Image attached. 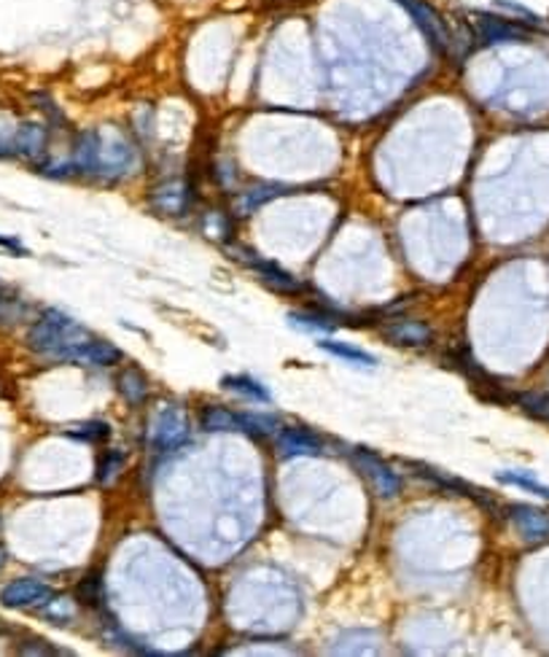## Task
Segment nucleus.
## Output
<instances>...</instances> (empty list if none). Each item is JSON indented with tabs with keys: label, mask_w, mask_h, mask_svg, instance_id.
Instances as JSON below:
<instances>
[{
	"label": "nucleus",
	"mask_w": 549,
	"mask_h": 657,
	"mask_svg": "<svg viewBox=\"0 0 549 657\" xmlns=\"http://www.w3.org/2000/svg\"><path fill=\"white\" fill-rule=\"evenodd\" d=\"M78 598H82V602L89 604V606L100 604V598H103V582H100L98 574L87 577V580L78 585Z\"/></svg>",
	"instance_id": "obj_20"
},
{
	"label": "nucleus",
	"mask_w": 549,
	"mask_h": 657,
	"mask_svg": "<svg viewBox=\"0 0 549 657\" xmlns=\"http://www.w3.org/2000/svg\"><path fill=\"white\" fill-rule=\"evenodd\" d=\"M321 348L326 350V354L337 356V359L350 361V364L355 367H375L377 359L372 354H366V350L353 348V345H345V343H334V339H324V343H319Z\"/></svg>",
	"instance_id": "obj_15"
},
{
	"label": "nucleus",
	"mask_w": 549,
	"mask_h": 657,
	"mask_svg": "<svg viewBox=\"0 0 549 657\" xmlns=\"http://www.w3.org/2000/svg\"><path fill=\"white\" fill-rule=\"evenodd\" d=\"M124 463H127V458H124V453L122 450H105L103 456H100V461H98V474H95V478H98V483L100 485H111L113 480L118 478V474L124 472Z\"/></svg>",
	"instance_id": "obj_18"
},
{
	"label": "nucleus",
	"mask_w": 549,
	"mask_h": 657,
	"mask_svg": "<svg viewBox=\"0 0 549 657\" xmlns=\"http://www.w3.org/2000/svg\"><path fill=\"white\" fill-rule=\"evenodd\" d=\"M509 520L514 523L517 534L531 545L549 540V512H545V509L531 507V504H512Z\"/></svg>",
	"instance_id": "obj_5"
},
{
	"label": "nucleus",
	"mask_w": 549,
	"mask_h": 657,
	"mask_svg": "<svg viewBox=\"0 0 549 657\" xmlns=\"http://www.w3.org/2000/svg\"><path fill=\"white\" fill-rule=\"evenodd\" d=\"M383 337L390 345H399V348H423V345L434 343V328L423 321H394V324L383 326Z\"/></svg>",
	"instance_id": "obj_9"
},
{
	"label": "nucleus",
	"mask_w": 549,
	"mask_h": 657,
	"mask_svg": "<svg viewBox=\"0 0 549 657\" xmlns=\"http://www.w3.org/2000/svg\"><path fill=\"white\" fill-rule=\"evenodd\" d=\"M118 391H122L124 399L138 405V401H144L146 394H149V381H146L138 370H124L122 377H118Z\"/></svg>",
	"instance_id": "obj_17"
},
{
	"label": "nucleus",
	"mask_w": 549,
	"mask_h": 657,
	"mask_svg": "<svg viewBox=\"0 0 549 657\" xmlns=\"http://www.w3.org/2000/svg\"><path fill=\"white\" fill-rule=\"evenodd\" d=\"M224 388L232 391V394H240L246 396V399H253V401H270V391L264 388L262 383L253 381V377L248 375H235V377H224Z\"/></svg>",
	"instance_id": "obj_16"
},
{
	"label": "nucleus",
	"mask_w": 549,
	"mask_h": 657,
	"mask_svg": "<svg viewBox=\"0 0 549 657\" xmlns=\"http://www.w3.org/2000/svg\"><path fill=\"white\" fill-rule=\"evenodd\" d=\"M22 655H57V649L47 647V642L41 639H33V642H25V647H20Z\"/></svg>",
	"instance_id": "obj_23"
},
{
	"label": "nucleus",
	"mask_w": 549,
	"mask_h": 657,
	"mask_svg": "<svg viewBox=\"0 0 549 657\" xmlns=\"http://www.w3.org/2000/svg\"><path fill=\"white\" fill-rule=\"evenodd\" d=\"M353 463L361 474L372 483V488L380 493L383 498H394L401 491V480L388 463H383L380 458L372 456L370 450H353Z\"/></svg>",
	"instance_id": "obj_4"
},
{
	"label": "nucleus",
	"mask_w": 549,
	"mask_h": 657,
	"mask_svg": "<svg viewBox=\"0 0 549 657\" xmlns=\"http://www.w3.org/2000/svg\"><path fill=\"white\" fill-rule=\"evenodd\" d=\"M47 140H49V133L43 124L22 122L20 127H14L11 157H20V160H27V162L43 160V154H47Z\"/></svg>",
	"instance_id": "obj_6"
},
{
	"label": "nucleus",
	"mask_w": 549,
	"mask_h": 657,
	"mask_svg": "<svg viewBox=\"0 0 549 657\" xmlns=\"http://www.w3.org/2000/svg\"><path fill=\"white\" fill-rule=\"evenodd\" d=\"M3 563H5V553H3V549H0V569H3Z\"/></svg>",
	"instance_id": "obj_24"
},
{
	"label": "nucleus",
	"mask_w": 549,
	"mask_h": 657,
	"mask_svg": "<svg viewBox=\"0 0 549 657\" xmlns=\"http://www.w3.org/2000/svg\"><path fill=\"white\" fill-rule=\"evenodd\" d=\"M200 426L213 434L242 432V412H229L224 407H205L200 416Z\"/></svg>",
	"instance_id": "obj_13"
},
{
	"label": "nucleus",
	"mask_w": 549,
	"mask_h": 657,
	"mask_svg": "<svg viewBox=\"0 0 549 657\" xmlns=\"http://www.w3.org/2000/svg\"><path fill=\"white\" fill-rule=\"evenodd\" d=\"M52 587L36 577H20V580L9 582L0 591V604L9 609H30V606H43L52 598Z\"/></svg>",
	"instance_id": "obj_3"
},
{
	"label": "nucleus",
	"mask_w": 549,
	"mask_h": 657,
	"mask_svg": "<svg viewBox=\"0 0 549 657\" xmlns=\"http://www.w3.org/2000/svg\"><path fill=\"white\" fill-rule=\"evenodd\" d=\"M399 3L410 9V14L415 16L417 25H421V30L426 33V38L432 41L434 49H439V52H450L452 49L450 30H447L445 22H441L426 3H421V0H399Z\"/></svg>",
	"instance_id": "obj_7"
},
{
	"label": "nucleus",
	"mask_w": 549,
	"mask_h": 657,
	"mask_svg": "<svg viewBox=\"0 0 549 657\" xmlns=\"http://www.w3.org/2000/svg\"><path fill=\"white\" fill-rule=\"evenodd\" d=\"M71 437L84 442H100L109 437V426H105V423H84V426L71 429Z\"/></svg>",
	"instance_id": "obj_21"
},
{
	"label": "nucleus",
	"mask_w": 549,
	"mask_h": 657,
	"mask_svg": "<svg viewBox=\"0 0 549 657\" xmlns=\"http://www.w3.org/2000/svg\"><path fill=\"white\" fill-rule=\"evenodd\" d=\"M235 251H237V253H242V257H246V262L251 264V268L257 270V273L262 275L264 281L270 283V286L277 288V292H297V288H299V283L294 281L291 275L283 273V270H280V268H275V264L262 262V259H257V253H253V259H248V251H240V248H235Z\"/></svg>",
	"instance_id": "obj_14"
},
{
	"label": "nucleus",
	"mask_w": 549,
	"mask_h": 657,
	"mask_svg": "<svg viewBox=\"0 0 549 657\" xmlns=\"http://www.w3.org/2000/svg\"><path fill=\"white\" fill-rule=\"evenodd\" d=\"M477 33L483 41L488 44H498V41H520L525 38V27L520 22H509V20H498V16H479L477 20Z\"/></svg>",
	"instance_id": "obj_12"
},
{
	"label": "nucleus",
	"mask_w": 549,
	"mask_h": 657,
	"mask_svg": "<svg viewBox=\"0 0 549 657\" xmlns=\"http://www.w3.org/2000/svg\"><path fill=\"white\" fill-rule=\"evenodd\" d=\"M122 361V350L109 339H84L78 348L71 350L65 364H84V367H111Z\"/></svg>",
	"instance_id": "obj_8"
},
{
	"label": "nucleus",
	"mask_w": 549,
	"mask_h": 657,
	"mask_svg": "<svg viewBox=\"0 0 549 657\" xmlns=\"http://www.w3.org/2000/svg\"><path fill=\"white\" fill-rule=\"evenodd\" d=\"M151 208L165 213V216H184L191 208V189L180 181H170V184L151 191Z\"/></svg>",
	"instance_id": "obj_10"
},
{
	"label": "nucleus",
	"mask_w": 549,
	"mask_h": 657,
	"mask_svg": "<svg viewBox=\"0 0 549 657\" xmlns=\"http://www.w3.org/2000/svg\"><path fill=\"white\" fill-rule=\"evenodd\" d=\"M151 442L162 453H173L184 447L189 442V418L184 416V410H178V407L160 410L154 421V432H151Z\"/></svg>",
	"instance_id": "obj_2"
},
{
	"label": "nucleus",
	"mask_w": 549,
	"mask_h": 657,
	"mask_svg": "<svg viewBox=\"0 0 549 657\" xmlns=\"http://www.w3.org/2000/svg\"><path fill=\"white\" fill-rule=\"evenodd\" d=\"M275 195H277V189H257V191H251V195H246L240 200V211L248 213V211H251V208H259V206H262V202H267L270 197H275Z\"/></svg>",
	"instance_id": "obj_22"
},
{
	"label": "nucleus",
	"mask_w": 549,
	"mask_h": 657,
	"mask_svg": "<svg viewBox=\"0 0 549 657\" xmlns=\"http://www.w3.org/2000/svg\"><path fill=\"white\" fill-rule=\"evenodd\" d=\"M498 480L507 485H514V488H523L528 493H534V496H541V498H549V485L539 483L536 478H531V474L525 472H498Z\"/></svg>",
	"instance_id": "obj_19"
},
{
	"label": "nucleus",
	"mask_w": 549,
	"mask_h": 657,
	"mask_svg": "<svg viewBox=\"0 0 549 657\" xmlns=\"http://www.w3.org/2000/svg\"><path fill=\"white\" fill-rule=\"evenodd\" d=\"M275 445L283 458L319 456V453H324V442L315 437V434L304 432V429H280L275 437Z\"/></svg>",
	"instance_id": "obj_11"
},
{
	"label": "nucleus",
	"mask_w": 549,
	"mask_h": 657,
	"mask_svg": "<svg viewBox=\"0 0 549 657\" xmlns=\"http://www.w3.org/2000/svg\"><path fill=\"white\" fill-rule=\"evenodd\" d=\"M84 339H89L87 328L60 310H43L41 319L27 332V345L54 361H67L71 350L78 348Z\"/></svg>",
	"instance_id": "obj_1"
},
{
	"label": "nucleus",
	"mask_w": 549,
	"mask_h": 657,
	"mask_svg": "<svg viewBox=\"0 0 549 657\" xmlns=\"http://www.w3.org/2000/svg\"><path fill=\"white\" fill-rule=\"evenodd\" d=\"M0 294H3V286H0Z\"/></svg>",
	"instance_id": "obj_25"
}]
</instances>
